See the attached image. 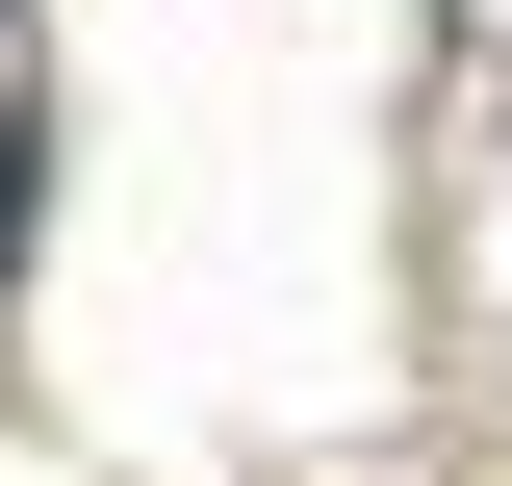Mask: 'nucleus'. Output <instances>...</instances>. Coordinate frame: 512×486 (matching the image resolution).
<instances>
[{
    "label": "nucleus",
    "instance_id": "f257e3e1",
    "mask_svg": "<svg viewBox=\"0 0 512 486\" xmlns=\"http://www.w3.org/2000/svg\"><path fill=\"white\" fill-rule=\"evenodd\" d=\"M0 231H26V154H0Z\"/></svg>",
    "mask_w": 512,
    "mask_h": 486
}]
</instances>
